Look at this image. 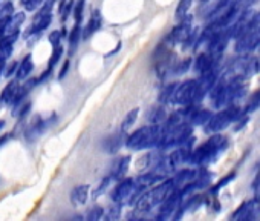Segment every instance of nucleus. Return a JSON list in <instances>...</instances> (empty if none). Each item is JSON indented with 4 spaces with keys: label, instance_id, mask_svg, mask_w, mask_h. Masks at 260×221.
<instances>
[{
    "label": "nucleus",
    "instance_id": "f257e3e1",
    "mask_svg": "<svg viewBox=\"0 0 260 221\" xmlns=\"http://www.w3.org/2000/svg\"><path fill=\"white\" fill-rule=\"evenodd\" d=\"M230 146V140L222 135L220 132L211 134V137L208 140H205L202 145H199L196 149H193L191 157H190V163L194 166H201L205 168L211 163H214Z\"/></svg>",
    "mask_w": 260,
    "mask_h": 221
},
{
    "label": "nucleus",
    "instance_id": "f03ea898",
    "mask_svg": "<svg viewBox=\"0 0 260 221\" xmlns=\"http://www.w3.org/2000/svg\"><path fill=\"white\" fill-rule=\"evenodd\" d=\"M176 190H178V186L173 178L162 180L161 183L155 184L153 187H150L141 194V197L135 203V212H138V213L150 212L152 209L161 206Z\"/></svg>",
    "mask_w": 260,
    "mask_h": 221
},
{
    "label": "nucleus",
    "instance_id": "7ed1b4c3",
    "mask_svg": "<svg viewBox=\"0 0 260 221\" xmlns=\"http://www.w3.org/2000/svg\"><path fill=\"white\" fill-rule=\"evenodd\" d=\"M162 135H164V126L150 123L127 135L125 146L132 151H149L153 148H159Z\"/></svg>",
    "mask_w": 260,
    "mask_h": 221
},
{
    "label": "nucleus",
    "instance_id": "20e7f679",
    "mask_svg": "<svg viewBox=\"0 0 260 221\" xmlns=\"http://www.w3.org/2000/svg\"><path fill=\"white\" fill-rule=\"evenodd\" d=\"M144 189L138 184L137 178H121L112 190V201L118 206L135 204Z\"/></svg>",
    "mask_w": 260,
    "mask_h": 221
},
{
    "label": "nucleus",
    "instance_id": "39448f33",
    "mask_svg": "<svg viewBox=\"0 0 260 221\" xmlns=\"http://www.w3.org/2000/svg\"><path fill=\"white\" fill-rule=\"evenodd\" d=\"M245 113L236 104H228L223 109H220L217 114H213L211 119L208 120V123L204 126L207 134H216V132H222L225 131L230 125H233L240 116H243Z\"/></svg>",
    "mask_w": 260,
    "mask_h": 221
},
{
    "label": "nucleus",
    "instance_id": "423d86ee",
    "mask_svg": "<svg viewBox=\"0 0 260 221\" xmlns=\"http://www.w3.org/2000/svg\"><path fill=\"white\" fill-rule=\"evenodd\" d=\"M193 137V126L185 122L172 128H164V135L159 143V149H173L184 145Z\"/></svg>",
    "mask_w": 260,
    "mask_h": 221
},
{
    "label": "nucleus",
    "instance_id": "0eeeda50",
    "mask_svg": "<svg viewBox=\"0 0 260 221\" xmlns=\"http://www.w3.org/2000/svg\"><path fill=\"white\" fill-rule=\"evenodd\" d=\"M198 88L199 81L198 80H185L182 83H178L173 104L179 106H190V104H198Z\"/></svg>",
    "mask_w": 260,
    "mask_h": 221
},
{
    "label": "nucleus",
    "instance_id": "6e6552de",
    "mask_svg": "<svg viewBox=\"0 0 260 221\" xmlns=\"http://www.w3.org/2000/svg\"><path fill=\"white\" fill-rule=\"evenodd\" d=\"M184 197L179 190L172 194L158 209L156 219H169V218H179V210L182 207Z\"/></svg>",
    "mask_w": 260,
    "mask_h": 221
},
{
    "label": "nucleus",
    "instance_id": "1a4fd4ad",
    "mask_svg": "<svg viewBox=\"0 0 260 221\" xmlns=\"http://www.w3.org/2000/svg\"><path fill=\"white\" fill-rule=\"evenodd\" d=\"M191 23H193V19H191L190 16H187L185 19H182L181 23L176 25V26L170 31V34L166 36L164 43H167V45H170V46L178 45V43H184V42L190 37V34H191V31H193Z\"/></svg>",
    "mask_w": 260,
    "mask_h": 221
},
{
    "label": "nucleus",
    "instance_id": "9d476101",
    "mask_svg": "<svg viewBox=\"0 0 260 221\" xmlns=\"http://www.w3.org/2000/svg\"><path fill=\"white\" fill-rule=\"evenodd\" d=\"M55 119H57L55 116H51L49 119L43 120L40 116H36V117L28 123V126H26V129H25V139H26L28 142H36L40 135H43V134L54 125Z\"/></svg>",
    "mask_w": 260,
    "mask_h": 221
},
{
    "label": "nucleus",
    "instance_id": "9b49d317",
    "mask_svg": "<svg viewBox=\"0 0 260 221\" xmlns=\"http://www.w3.org/2000/svg\"><path fill=\"white\" fill-rule=\"evenodd\" d=\"M210 100L216 109H223L230 104V91H228V81H219L211 88L210 91Z\"/></svg>",
    "mask_w": 260,
    "mask_h": 221
},
{
    "label": "nucleus",
    "instance_id": "f8f14e48",
    "mask_svg": "<svg viewBox=\"0 0 260 221\" xmlns=\"http://www.w3.org/2000/svg\"><path fill=\"white\" fill-rule=\"evenodd\" d=\"M258 216H260V207H258L257 198L243 201V203L237 207V210L231 215L233 219H242V221L255 219V218H258Z\"/></svg>",
    "mask_w": 260,
    "mask_h": 221
},
{
    "label": "nucleus",
    "instance_id": "ddd939ff",
    "mask_svg": "<svg viewBox=\"0 0 260 221\" xmlns=\"http://www.w3.org/2000/svg\"><path fill=\"white\" fill-rule=\"evenodd\" d=\"M25 20H26V14L23 11L14 13L13 17L8 22H5L4 25H0V39L13 37V36L20 34V28L25 23Z\"/></svg>",
    "mask_w": 260,
    "mask_h": 221
},
{
    "label": "nucleus",
    "instance_id": "4468645a",
    "mask_svg": "<svg viewBox=\"0 0 260 221\" xmlns=\"http://www.w3.org/2000/svg\"><path fill=\"white\" fill-rule=\"evenodd\" d=\"M213 113L210 109L198 107L196 104L188 106V123L191 126H205L208 120L211 119Z\"/></svg>",
    "mask_w": 260,
    "mask_h": 221
},
{
    "label": "nucleus",
    "instance_id": "2eb2a0df",
    "mask_svg": "<svg viewBox=\"0 0 260 221\" xmlns=\"http://www.w3.org/2000/svg\"><path fill=\"white\" fill-rule=\"evenodd\" d=\"M51 23H52V14H36V17L32 20V25L26 31V37L42 34L45 30L49 28Z\"/></svg>",
    "mask_w": 260,
    "mask_h": 221
},
{
    "label": "nucleus",
    "instance_id": "dca6fc26",
    "mask_svg": "<svg viewBox=\"0 0 260 221\" xmlns=\"http://www.w3.org/2000/svg\"><path fill=\"white\" fill-rule=\"evenodd\" d=\"M125 132H118V134H113V135H109L107 139H104L103 142V151L107 152V154H116L124 145H125Z\"/></svg>",
    "mask_w": 260,
    "mask_h": 221
},
{
    "label": "nucleus",
    "instance_id": "f3484780",
    "mask_svg": "<svg viewBox=\"0 0 260 221\" xmlns=\"http://www.w3.org/2000/svg\"><path fill=\"white\" fill-rule=\"evenodd\" d=\"M89 197H90V187H89L87 184H78V186H75V187L71 190V195H69L71 203H72V206H75V207L84 206V204L89 201Z\"/></svg>",
    "mask_w": 260,
    "mask_h": 221
},
{
    "label": "nucleus",
    "instance_id": "a211bd4d",
    "mask_svg": "<svg viewBox=\"0 0 260 221\" xmlns=\"http://www.w3.org/2000/svg\"><path fill=\"white\" fill-rule=\"evenodd\" d=\"M101 25H103L101 13H100L98 10H93V11H92V14H90V17H89L87 25H86V26H84V30H83V40L90 39L96 31H100Z\"/></svg>",
    "mask_w": 260,
    "mask_h": 221
},
{
    "label": "nucleus",
    "instance_id": "6ab92c4d",
    "mask_svg": "<svg viewBox=\"0 0 260 221\" xmlns=\"http://www.w3.org/2000/svg\"><path fill=\"white\" fill-rule=\"evenodd\" d=\"M217 65H219V62H216L214 57H213L208 51H207V52H201V54L196 57V60H194V71L201 75V74L207 72L208 69L217 66Z\"/></svg>",
    "mask_w": 260,
    "mask_h": 221
},
{
    "label": "nucleus",
    "instance_id": "aec40b11",
    "mask_svg": "<svg viewBox=\"0 0 260 221\" xmlns=\"http://www.w3.org/2000/svg\"><path fill=\"white\" fill-rule=\"evenodd\" d=\"M130 161H132V158H130L128 155H124V157H119L113 161L112 164V169H110V174L112 177L119 181L121 178H124V175L128 172V168H130Z\"/></svg>",
    "mask_w": 260,
    "mask_h": 221
},
{
    "label": "nucleus",
    "instance_id": "412c9836",
    "mask_svg": "<svg viewBox=\"0 0 260 221\" xmlns=\"http://www.w3.org/2000/svg\"><path fill=\"white\" fill-rule=\"evenodd\" d=\"M34 71V62H32V54H26L22 62L19 63L17 66V71H16V78L19 81H25L26 78H29V75L32 74Z\"/></svg>",
    "mask_w": 260,
    "mask_h": 221
},
{
    "label": "nucleus",
    "instance_id": "4be33fe9",
    "mask_svg": "<svg viewBox=\"0 0 260 221\" xmlns=\"http://www.w3.org/2000/svg\"><path fill=\"white\" fill-rule=\"evenodd\" d=\"M161 158H162V155H156L155 152H147V154H144L141 158H138V161H137V168L141 171V172H147V171H152V169H155L156 168V164L161 161Z\"/></svg>",
    "mask_w": 260,
    "mask_h": 221
},
{
    "label": "nucleus",
    "instance_id": "5701e85b",
    "mask_svg": "<svg viewBox=\"0 0 260 221\" xmlns=\"http://www.w3.org/2000/svg\"><path fill=\"white\" fill-rule=\"evenodd\" d=\"M199 175V171L196 169H181V171H176V174L173 175V180L178 186V189L184 187L185 184H190L193 183Z\"/></svg>",
    "mask_w": 260,
    "mask_h": 221
},
{
    "label": "nucleus",
    "instance_id": "b1692460",
    "mask_svg": "<svg viewBox=\"0 0 260 221\" xmlns=\"http://www.w3.org/2000/svg\"><path fill=\"white\" fill-rule=\"evenodd\" d=\"M147 119L152 125H159V126H164V123L167 122L169 119V114L166 110V104L159 103L158 106H153L152 110L147 114Z\"/></svg>",
    "mask_w": 260,
    "mask_h": 221
},
{
    "label": "nucleus",
    "instance_id": "393cba45",
    "mask_svg": "<svg viewBox=\"0 0 260 221\" xmlns=\"http://www.w3.org/2000/svg\"><path fill=\"white\" fill-rule=\"evenodd\" d=\"M83 40V30H81V23H77L74 25V28L71 30L69 36H68V42H69V56H74L77 48H78V43Z\"/></svg>",
    "mask_w": 260,
    "mask_h": 221
},
{
    "label": "nucleus",
    "instance_id": "a878e982",
    "mask_svg": "<svg viewBox=\"0 0 260 221\" xmlns=\"http://www.w3.org/2000/svg\"><path fill=\"white\" fill-rule=\"evenodd\" d=\"M19 80L17 78H14V80H11L5 88H4V91H2V94H0V101H2L4 104H10L11 106V103H13V100H14V97H16V92H17V89H19Z\"/></svg>",
    "mask_w": 260,
    "mask_h": 221
},
{
    "label": "nucleus",
    "instance_id": "bb28decb",
    "mask_svg": "<svg viewBox=\"0 0 260 221\" xmlns=\"http://www.w3.org/2000/svg\"><path fill=\"white\" fill-rule=\"evenodd\" d=\"M14 14V5L10 0H0V25L8 22Z\"/></svg>",
    "mask_w": 260,
    "mask_h": 221
},
{
    "label": "nucleus",
    "instance_id": "cd10ccee",
    "mask_svg": "<svg viewBox=\"0 0 260 221\" xmlns=\"http://www.w3.org/2000/svg\"><path fill=\"white\" fill-rule=\"evenodd\" d=\"M176 88H178V83H170V85L164 86L161 89V92H159V103H162V104L172 103L173 104V98H175Z\"/></svg>",
    "mask_w": 260,
    "mask_h": 221
},
{
    "label": "nucleus",
    "instance_id": "c85d7f7f",
    "mask_svg": "<svg viewBox=\"0 0 260 221\" xmlns=\"http://www.w3.org/2000/svg\"><path fill=\"white\" fill-rule=\"evenodd\" d=\"M140 116V107H134V109H130L128 113L125 114L122 123H121V131L122 132H127L130 128H132L135 123H137V119Z\"/></svg>",
    "mask_w": 260,
    "mask_h": 221
},
{
    "label": "nucleus",
    "instance_id": "c756f323",
    "mask_svg": "<svg viewBox=\"0 0 260 221\" xmlns=\"http://www.w3.org/2000/svg\"><path fill=\"white\" fill-rule=\"evenodd\" d=\"M74 5H75V0H60V5H58V13H60V19L64 23L71 14H74Z\"/></svg>",
    "mask_w": 260,
    "mask_h": 221
},
{
    "label": "nucleus",
    "instance_id": "7c9ffc66",
    "mask_svg": "<svg viewBox=\"0 0 260 221\" xmlns=\"http://www.w3.org/2000/svg\"><path fill=\"white\" fill-rule=\"evenodd\" d=\"M193 4H194V0H179V4L176 7V14H175L176 20L181 22L182 19L190 16V10H191Z\"/></svg>",
    "mask_w": 260,
    "mask_h": 221
},
{
    "label": "nucleus",
    "instance_id": "2f4dec72",
    "mask_svg": "<svg viewBox=\"0 0 260 221\" xmlns=\"http://www.w3.org/2000/svg\"><path fill=\"white\" fill-rule=\"evenodd\" d=\"M113 181H116V180L112 177V174L106 175V177L101 180V183L98 184V187L93 190V198H98V197H100V195H103L109 187H112V183H113Z\"/></svg>",
    "mask_w": 260,
    "mask_h": 221
},
{
    "label": "nucleus",
    "instance_id": "473e14b6",
    "mask_svg": "<svg viewBox=\"0 0 260 221\" xmlns=\"http://www.w3.org/2000/svg\"><path fill=\"white\" fill-rule=\"evenodd\" d=\"M63 52H64V48H63L61 45H58V46H54V49H52V54H51V59H49V63H48V69H52V71H54V68L57 66V63L61 60V57H63Z\"/></svg>",
    "mask_w": 260,
    "mask_h": 221
},
{
    "label": "nucleus",
    "instance_id": "72a5a7b5",
    "mask_svg": "<svg viewBox=\"0 0 260 221\" xmlns=\"http://www.w3.org/2000/svg\"><path fill=\"white\" fill-rule=\"evenodd\" d=\"M258 107H260V91H257L255 94H252V97L249 98L248 104L243 109V113L245 114H249V113H254V110H257Z\"/></svg>",
    "mask_w": 260,
    "mask_h": 221
},
{
    "label": "nucleus",
    "instance_id": "f704fd0d",
    "mask_svg": "<svg viewBox=\"0 0 260 221\" xmlns=\"http://www.w3.org/2000/svg\"><path fill=\"white\" fill-rule=\"evenodd\" d=\"M84 7H86V0H75L74 5V19L77 23H81L83 20V14H84Z\"/></svg>",
    "mask_w": 260,
    "mask_h": 221
},
{
    "label": "nucleus",
    "instance_id": "c9c22d12",
    "mask_svg": "<svg viewBox=\"0 0 260 221\" xmlns=\"http://www.w3.org/2000/svg\"><path fill=\"white\" fill-rule=\"evenodd\" d=\"M234 178H236V172H230V174H228V175H225L220 181H217V183H216V186H213V187H211V194L219 192L222 187H225V186H226L230 181H233Z\"/></svg>",
    "mask_w": 260,
    "mask_h": 221
},
{
    "label": "nucleus",
    "instance_id": "e433bc0d",
    "mask_svg": "<svg viewBox=\"0 0 260 221\" xmlns=\"http://www.w3.org/2000/svg\"><path fill=\"white\" fill-rule=\"evenodd\" d=\"M104 215H106V210H104L103 207L95 206V207H92V209L86 213V218L90 219V221H98V219L104 218Z\"/></svg>",
    "mask_w": 260,
    "mask_h": 221
},
{
    "label": "nucleus",
    "instance_id": "4c0bfd02",
    "mask_svg": "<svg viewBox=\"0 0 260 221\" xmlns=\"http://www.w3.org/2000/svg\"><path fill=\"white\" fill-rule=\"evenodd\" d=\"M191 63H193V62H191L190 59H187V60H181V62H176L173 72H175V74H178V75H181V74H185V72L190 69Z\"/></svg>",
    "mask_w": 260,
    "mask_h": 221
},
{
    "label": "nucleus",
    "instance_id": "58836bf2",
    "mask_svg": "<svg viewBox=\"0 0 260 221\" xmlns=\"http://www.w3.org/2000/svg\"><path fill=\"white\" fill-rule=\"evenodd\" d=\"M248 122H249V117L246 116V114H243V116H240L234 123H233V131L234 132H239V131H242L243 128H246V125H248Z\"/></svg>",
    "mask_w": 260,
    "mask_h": 221
},
{
    "label": "nucleus",
    "instance_id": "ea45409f",
    "mask_svg": "<svg viewBox=\"0 0 260 221\" xmlns=\"http://www.w3.org/2000/svg\"><path fill=\"white\" fill-rule=\"evenodd\" d=\"M119 215H121V206L115 204V206H112V207L106 212L104 219H118Z\"/></svg>",
    "mask_w": 260,
    "mask_h": 221
},
{
    "label": "nucleus",
    "instance_id": "a19ab883",
    "mask_svg": "<svg viewBox=\"0 0 260 221\" xmlns=\"http://www.w3.org/2000/svg\"><path fill=\"white\" fill-rule=\"evenodd\" d=\"M63 37H64V36H63L61 31H52V33L49 34V43L52 45V48L61 45V39H63Z\"/></svg>",
    "mask_w": 260,
    "mask_h": 221
},
{
    "label": "nucleus",
    "instance_id": "79ce46f5",
    "mask_svg": "<svg viewBox=\"0 0 260 221\" xmlns=\"http://www.w3.org/2000/svg\"><path fill=\"white\" fill-rule=\"evenodd\" d=\"M46 2V0H29V2L25 5V10L26 11H29V13H34V11H37L43 4Z\"/></svg>",
    "mask_w": 260,
    "mask_h": 221
},
{
    "label": "nucleus",
    "instance_id": "37998d69",
    "mask_svg": "<svg viewBox=\"0 0 260 221\" xmlns=\"http://www.w3.org/2000/svg\"><path fill=\"white\" fill-rule=\"evenodd\" d=\"M17 66H19V63H17V62H10V63H7L5 71H4V75H5L7 78H8V77H11L13 74H16Z\"/></svg>",
    "mask_w": 260,
    "mask_h": 221
},
{
    "label": "nucleus",
    "instance_id": "c03bdc74",
    "mask_svg": "<svg viewBox=\"0 0 260 221\" xmlns=\"http://www.w3.org/2000/svg\"><path fill=\"white\" fill-rule=\"evenodd\" d=\"M69 68H71V60H66V62L63 63V66H61L60 72H58V78H60V80H63V78L68 75V71H69Z\"/></svg>",
    "mask_w": 260,
    "mask_h": 221
},
{
    "label": "nucleus",
    "instance_id": "a18cd8bd",
    "mask_svg": "<svg viewBox=\"0 0 260 221\" xmlns=\"http://www.w3.org/2000/svg\"><path fill=\"white\" fill-rule=\"evenodd\" d=\"M7 63H8V57H7V56H4L2 52H0V75L4 74V71H5V66H7Z\"/></svg>",
    "mask_w": 260,
    "mask_h": 221
},
{
    "label": "nucleus",
    "instance_id": "49530a36",
    "mask_svg": "<svg viewBox=\"0 0 260 221\" xmlns=\"http://www.w3.org/2000/svg\"><path fill=\"white\" fill-rule=\"evenodd\" d=\"M5 128V122L4 120H0V131H2Z\"/></svg>",
    "mask_w": 260,
    "mask_h": 221
},
{
    "label": "nucleus",
    "instance_id": "de8ad7c7",
    "mask_svg": "<svg viewBox=\"0 0 260 221\" xmlns=\"http://www.w3.org/2000/svg\"><path fill=\"white\" fill-rule=\"evenodd\" d=\"M20 2H22V5H23V7H25V5H26V4H28V2H29V0H20Z\"/></svg>",
    "mask_w": 260,
    "mask_h": 221
},
{
    "label": "nucleus",
    "instance_id": "09e8293b",
    "mask_svg": "<svg viewBox=\"0 0 260 221\" xmlns=\"http://www.w3.org/2000/svg\"><path fill=\"white\" fill-rule=\"evenodd\" d=\"M255 198H257V203H258V207H260V194H257V197H255Z\"/></svg>",
    "mask_w": 260,
    "mask_h": 221
},
{
    "label": "nucleus",
    "instance_id": "8fccbe9b",
    "mask_svg": "<svg viewBox=\"0 0 260 221\" xmlns=\"http://www.w3.org/2000/svg\"><path fill=\"white\" fill-rule=\"evenodd\" d=\"M201 4H207V2H211V0H199Z\"/></svg>",
    "mask_w": 260,
    "mask_h": 221
}]
</instances>
